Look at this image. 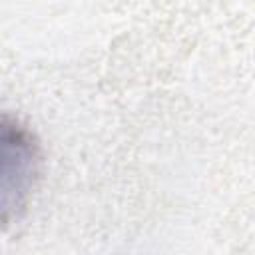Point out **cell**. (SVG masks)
<instances>
[{
	"mask_svg": "<svg viewBox=\"0 0 255 255\" xmlns=\"http://www.w3.org/2000/svg\"><path fill=\"white\" fill-rule=\"evenodd\" d=\"M40 169L42 151L34 133L20 120L0 114V227L28 207Z\"/></svg>",
	"mask_w": 255,
	"mask_h": 255,
	"instance_id": "6da1fadb",
	"label": "cell"
}]
</instances>
